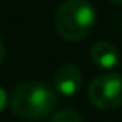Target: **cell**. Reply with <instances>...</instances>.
Masks as SVG:
<instances>
[{
  "label": "cell",
  "mask_w": 122,
  "mask_h": 122,
  "mask_svg": "<svg viewBox=\"0 0 122 122\" xmlns=\"http://www.w3.org/2000/svg\"><path fill=\"white\" fill-rule=\"evenodd\" d=\"M57 93L40 81L22 82L12 90L9 105L15 116L23 119H45L54 111Z\"/></svg>",
  "instance_id": "obj_1"
},
{
  "label": "cell",
  "mask_w": 122,
  "mask_h": 122,
  "mask_svg": "<svg viewBox=\"0 0 122 122\" xmlns=\"http://www.w3.org/2000/svg\"><path fill=\"white\" fill-rule=\"evenodd\" d=\"M96 19V9L88 0H66L57 8L54 26L63 40L79 42L93 31Z\"/></svg>",
  "instance_id": "obj_2"
},
{
  "label": "cell",
  "mask_w": 122,
  "mask_h": 122,
  "mask_svg": "<svg viewBox=\"0 0 122 122\" xmlns=\"http://www.w3.org/2000/svg\"><path fill=\"white\" fill-rule=\"evenodd\" d=\"M88 99L96 108L104 111L116 110L122 105V74H99L88 86Z\"/></svg>",
  "instance_id": "obj_3"
},
{
  "label": "cell",
  "mask_w": 122,
  "mask_h": 122,
  "mask_svg": "<svg viewBox=\"0 0 122 122\" xmlns=\"http://www.w3.org/2000/svg\"><path fill=\"white\" fill-rule=\"evenodd\" d=\"M83 83V74L82 71L73 63H65L59 66L53 79V88L60 96H74L79 90L82 88Z\"/></svg>",
  "instance_id": "obj_4"
},
{
  "label": "cell",
  "mask_w": 122,
  "mask_h": 122,
  "mask_svg": "<svg viewBox=\"0 0 122 122\" xmlns=\"http://www.w3.org/2000/svg\"><path fill=\"white\" fill-rule=\"evenodd\" d=\"M90 56H91V60L94 62V65H97L102 70L114 68L121 60V54L117 48L108 42H97L96 45H93Z\"/></svg>",
  "instance_id": "obj_5"
},
{
  "label": "cell",
  "mask_w": 122,
  "mask_h": 122,
  "mask_svg": "<svg viewBox=\"0 0 122 122\" xmlns=\"http://www.w3.org/2000/svg\"><path fill=\"white\" fill-rule=\"evenodd\" d=\"M50 122H83L82 117L73 110H60L53 114Z\"/></svg>",
  "instance_id": "obj_6"
},
{
  "label": "cell",
  "mask_w": 122,
  "mask_h": 122,
  "mask_svg": "<svg viewBox=\"0 0 122 122\" xmlns=\"http://www.w3.org/2000/svg\"><path fill=\"white\" fill-rule=\"evenodd\" d=\"M6 102H8V96H6V91L3 88H0V111L5 108Z\"/></svg>",
  "instance_id": "obj_7"
},
{
  "label": "cell",
  "mask_w": 122,
  "mask_h": 122,
  "mask_svg": "<svg viewBox=\"0 0 122 122\" xmlns=\"http://www.w3.org/2000/svg\"><path fill=\"white\" fill-rule=\"evenodd\" d=\"M5 54H6V51H5V45H3L2 39H0V65H2L3 59H5Z\"/></svg>",
  "instance_id": "obj_8"
},
{
  "label": "cell",
  "mask_w": 122,
  "mask_h": 122,
  "mask_svg": "<svg viewBox=\"0 0 122 122\" xmlns=\"http://www.w3.org/2000/svg\"><path fill=\"white\" fill-rule=\"evenodd\" d=\"M111 3H114V5H122V0H110Z\"/></svg>",
  "instance_id": "obj_9"
}]
</instances>
